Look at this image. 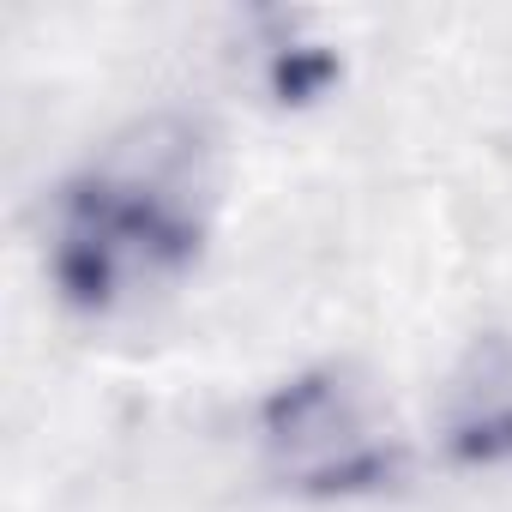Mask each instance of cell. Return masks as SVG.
I'll list each match as a JSON object with an SVG mask.
<instances>
[{
	"instance_id": "cell-1",
	"label": "cell",
	"mask_w": 512,
	"mask_h": 512,
	"mask_svg": "<svg viewBox=\"0 0 512 512\" xmlns=\"http://www.w3.org/2000/svg\"><path fill=\"white\" fill-rule=\"evenodd\" d=\"M211 151L187 121H133L103 163L67 187L55 278L73 302L109 308L175 278L205 229Z\"/></svg>"
},
{
	"instance_id": "cell-2",
	"label": "cell",
	"mask_w": 512,
	"mask_h": 512,
	"mask_svg": "<svg viewBox=\"0 0 512 512\" xmlns=\"http://www.w3.org/2000/svg\"><path fill=\"white\" fill-rule=\"evenodd\" d=\"M266 452L284 476L314 482V488L374 482L386 464L368 398L344 374H308L284 386L266 410Z\"/></svg>"
},
{
	"instance_id": "cell-3",
	"label": "cell",
	"mask_w": 512,
	"mask_h": 512,
	"mask_svg": "<svg viewBox=\"0 0 512 512\" xmlns=\"http://www.w3.org/2000/svg\"><path fill=\"white\" fill-rule=\"evenodd\" d=\"M446 440L470 464L512 458V338H482L452 374Z\"/></svg>"
}]
</instances>
